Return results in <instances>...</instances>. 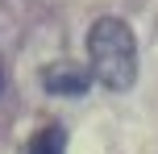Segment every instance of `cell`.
Masks as SVG:
<instances>
[{
    "label": "cell",
    "instance_id": "obj_4",
    "mask_svg": "<svg viewBox=\"0 0 158 154\" xmlns=\"http://www.w3.org/2000/svg\"><path fill=\"white\" fill-rule=\"evenodd\" d=\"M0 88H4V58H0Z\"/></svg>",
    "mask_w": 158,
    "mask_h": 154
},
{
    "label": "cell",
    "instance_id": "obj_3",
    "mask_svg": "<svg viewBox=\"0 0 158 154\" xmlns=\"http://www.w3.org/2000/svg\"><path fill=\"white\" fill-rule=\"evenodd\" d=\"M63 150H67V133L58 125H46L29 138V154H63Z\"/></svg>",
    "mask_w": 158,
    "mask_h": 154
},
{
    "label": "cell",
    "instance_id": "obj_2",
    "mask_svg": "<svg viewBox=\"0 0 158 154\" xmlns=\"http://www.w3.org/2000/svg\"><path fill=\"white\" fill-rule=\"evenodd\" d=\"M42 88L50 96H83L92 88V75L79 63H50V67H42Z\"/></svg>",
    "mask_w": 158,
    "mask_h": 154
},
{
    "label": "cell",
    "instance_id": "obj_1",
    "mask_svg": "<svg viewBox=\"0 0 158 154\" xmlns=\"http://www.w3.org/2000/svg\"><path fill=\"white\" fill-rule=\"evenodd\" d=\"M87 54H92V75L112 92H129L137 79V42L121 17H100L87 33Z\"/></svg>",
    "mask_w": 158,
    "mask_h": 154
}]
</instances>
